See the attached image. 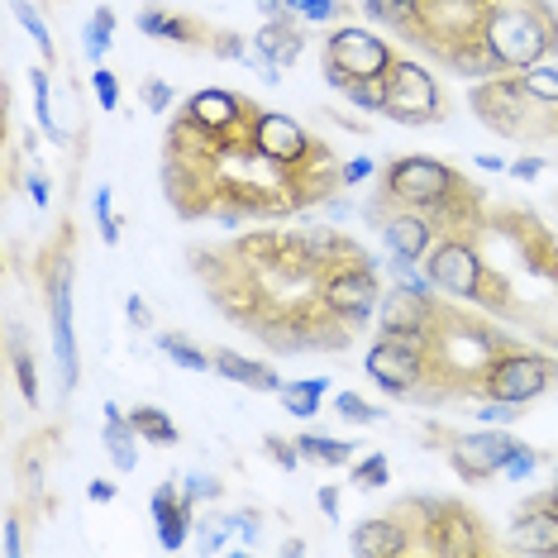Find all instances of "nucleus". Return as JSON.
Masks as SVG:
<instances>
[{
    "mask_svg": "<svg viewBox=\"0 0 558 558\" xmlns=\"http://www.w3.org/2000/svg\"><path fill=\"white\" fill-rule=\"evenodd\" d=\"M110 34H116V10H110V5H96L92 24L82 29V48H86V58H92V68H100V62H106Z\"/></svg>",
    "mask_w": 558,
    "mask_h": 558,
    "instance_id": "nucleus-24",
    "label": "nucleus"
},
{
    "mask_svg": "<svg viewBox=\"0 0 558 558\" xmlns=\"http://www.w3.org/2000/svg\"><path fill=\"white\" fill-rule=\"evenodd\" d=\"M383 244L391 258H425L435 248V215L429 210H415V206H391L383 210Z\"/></svg>",
    "mask_w": 558,
    "mask_h": 558,
    "instance_id": "nucleus-12",
    "label": "nucleus"
},
{
    "mask_svg": "<svg viewBox=\"0 0 558 558\" xmlns=\"http://www.w3.org/2000/svg\"><path fill=\"white\" fill-rule=\"evenodd\" d=\"M473 415H477L482 425H497V429H501V425H515V421H520L515 401H497V397H482V405H477Z\"/></svg>",
    "mask_w": 558,
    "mask_h": 558,
    "instance_id": "nucleus-34",
    "label": "nucleus"
},
{
    "mask_svg": "<svg viewBox=\"0 0 558 558\" xmlns=\"http://www.w3.org/2000/svg\"><path fill=\"white\" fill-rule=\"evenodd\" d=\"M363 367L383 391L405 397V391H415L429 377V353H425V344H405V339H377V344L367 349Z\"/></svg>",
    "mask_w": 558,
    "mask_h": 558,
    "instance_id": "nucleus-8",
    "label": "nucleus"
},
{
    "mask_svg": "<svg viewBox=\"0 0 558 558\" xmlns=\"http://www.w3.org/2000/svg\"><path fill=\"white\" fill-rule=\"evenodd\" d=\"M138 96H144V106L154 110V116H162V110L172 106V96H177V92H172V86L162 82V77H148V82H144V92H138Z\"/></svg>",
    "mask_w": 558,
    "mask_h": 558,
    "instance_id": "nucleus-40",
    "label": "nucleus"
},
{
    "mask_svg": "<svg viewBox=\"0 0 558 558\" xmlns=\"http://www.w3.org/2000/svg\"><path fill=\"white\" fill-rule=\"evenodd\" d=\"M520 86L539 106H558V68H525L520 72Z\"/></svg>",
    "mask_w": 558,
    "mask_h": 558,
    "instance_id": "nucleus-30",
    "label": "nucleus"
},
{
    "mask_svg": "<svg viewBox=\"0 0 558 558\" xmlns=\"http://www.w3.org/2000/svg\"><path fill=\"white\" fill-rule=\"evenodd\" d=\"M363 10L373 15L377 24H391V29L411 34L425 15V0H363Z\"/></svg>",
    "mask_w": 558,
    "mask_h": 558,
    "instance_id": "nucleus-23",
    "label": "nucleus"
},
{
    "mask_svg": "<svg viewBox=\"0 0 558 558\" xmlns=\"http://www.w3.org/2000/svg\"><path fill=\"white\" fill-rule=\"evenodd\" d=\"M268 459L277 463V468H287V473H296L301 463V449H296V439H282V435H268Z\"/></svg>",
    "mask_w": 558,
    "mask_h": 558,
    "instance_id": "nucleus-36",
    "label": "nucleus"
},
{
    "mask_svg": "<svg viewBox=\"0 0 558 558\" xmlns=\"http://www.w3.org/2000/svg\"><path fill=\"white\" fill-rule=\"evenodd\" d=\"M138 29H144L148 39H168V44H186V48L206 44V39H201V24L196 20L168 15L162 5H144V10H138Z\"/></svg>",
    "mask_w": 558,
    "mask_h": 558,
    "instance_id": "nucleus-20",
    "label": "nucleus"
},
{
    "mask_svg": "<svg viewBox=\"0 0 558 558\" xmlns=\"http://www.w3.org/2000/svg\"><path fill=\"white\" fill-rule=\"evenodd\" d=\"M215 373L230 377V383H239V387H248V391H282V377H277L272 367L253 363V359H244V353H234V349L215 353Z\"/></svg>",
    "mask_w": 558,
    "mask_h": 558,
    "instance_id": "nucleus-19",
    "label": "nucleus"
},
{
    "mask_svg": "<svg viewBox=\"0 0 558 558\" xmlns=\"http://www.w3.org/2000/svg\"><path fill=\"white\" fill-rule=\"evenodd\" d=\"M329 391L325 377H311V383H282V411L296 415V421H311V415H320V397Z\"/></svg>",
    "mask_w": 558,
    "mask_h": 558,
    "instance_id": "nucleus-22",
    "label": "nucleus"
},
{
    "mask_svg": "<svg viewBox=\"0 0 558 558\" xmlns=\"http://www.w3.org/2000/svg\"><path fill=\"white\" fill-rule=\"evenodd\" d=\"M387 477H391V468H387V459H383V453H367V459H363V463H359V468H353V473H349V482H353V487H359V492L387 487Z\"/></svg>",
    "mask_w": 558,
    "mask_h": 558,
    "instance_id": "nucleus-32",
    "label": "nucleus"
},
{
    "mask_svg": "<svg viewBox=\"0 0 558 558\" xmlns=\"http://www.w3.org/2000/svg\"><path fill=\"white\" fill-rule=\"evenodd\" d=\"M325 82L335 86V92L344 96L349 106L377 110V116H383V100H387V86H383V82H359V77H325Z\"/></svg>",
    "mask_w": 558,
    "mask_h": 558,
    "instance_id": "nucleus-25",
    "label": "nucleus"
},
{
    "mask_svg": "<svg viewBox=\"0 0 558 558\" xmlns=\"http://www.w3.org/2000/svg\"><path fill=\"white\" fill-rule=\"evenodd\" d=\"M515 549L558 554V506L554 501H544L539 511H530V515L515 520Z\"/></svg>",
    "mask_w": 558,
    "mask_h": 558,
    "instance_id": "nucleus-17",
    "label": "nucleus"
},
{
    "mask_svg": "<svg viewBox=\"0 0 558 558\" xmlns=\"http://www.w3.org/2000/svg\"><path fill=\"white\" fill-rule=\"evenodd\" d=\"M349 549L359 558H391V554H405V530L397 520L377 515V520H363V525H353V539Z\"/></svg>",
    "mask_w": 558,
    "mask_h": 558,
    "instance_id": "nucleus-16",
    "label": "nucleus"
},
{
    "mask_svg": "<svg viewBox=\"0 0 558 558\" xmlns=\"http://www.w3.org/2000/svg\"><path fill=\"white\" fill-rule=\"evenodd\" d=\"M511 172L520 177V182H530V177L544 172V162H539V158H520V162H511Z\"/></svg>",
    "mask_w": 558,
    "mask_h": 558,
    "instance_id": "nucleus-49",
    "label": "nucleus"
},
{
    "mask_svg": "<svg viewBox=\"0 0 558 558\" xmlns=\"http://www.w3.org/2000/svg\"><path fill=\"white\" fill-rule=\"evenodd\" d=\"M296 449L306 463H325V468H344L353 459V449L359 444L349 439H335V435H296Z\"/></svg>",
    "mask_w": 558,
    "mask_h": 558,
    "instance_id": "nucleus-21",
    "label": "nucleus"
},
{
    "mask_svg": "<svg viewBox=\"0 0 558 558\" xmlns=\"http://www.w3.org/2000/svg\"><path fill=\"white\" fill-rule=\"evenodd\" d=\"M463 177L453 168H444L435 158H401L387 168V206H415V210H439L444 201L459 196Z\"/></svg>",
    "mask_w": 558,
    "mask_h": 558,
    "instance_id": "nucleus-3",
    "label": "nucleus"
},
{
    "mask_svg": "<svg viewBox=\"0 0 558 558\" xmlns=\"http://www.w3.org/2000/svg\"><path fill=\"white\" fill-rule=\"evenodd\" d=\"M130 421L138 429V439H148V444H177V425L168 421V411H158V405H134Z\"/></svg>",
    "mask_w": 558,
    "mask_h": 558,
    "instance_id": "nucleus-26",
    "label": "nucleus"
},
{
    "mask_svg": "<svg viewBox=\"0 0 558 558\" xmlns=\"http://www.w3.org/2000/svg\"><path fill=\"white\" fill-rule=\"evenodd\" d=\"M182 497H192V501H220L225 497V482L210 477V473H186Z\"/></svg>",
    "mask_w": 558,
    "mask_h": 558,
    "instance_id": "nucleus-35",
    "label": "nucleus"
},
{
    "mask_svg": "<svg viewBox=\"0 0 558 558\" xmlns=\"http://www.w3.org/2000/svg\"><path fill=\"white\" fill-rule=\"evenodd\" d=\"M535 468H539V453H530V449H525V444H520V449L511 453V463H506V468H501V473L520 482V477H530V473H535Z\"/></svg>",
    "mask_w": 558,
    "mask_h": 558,
    "instance_id": "nucleus-42",
    "label": "nucleus"
},
{
    "mask_svg": "<svg viewBox=\"0 0 558 558\" xmlns=\"http://www.w3.org/2000/svg\"><path fill=\"white\" fill-rule=\"evenodd\" d=\"M391 48L387 39H377L373 29L359 24H339L325 39V77H359V82H387L391 72Z\"/></svg>",
    "mask_w": 558,
    "mask_h": 558,
    "instance_id": "nucleus-4",
    "label": "nucleus"
},
{
    "mask_svg": "<svg viewBox=\"0 0 558 558\" xmlns=\"http://www.w3.org/2000/svg\"><path fill=\"white\" fill-rule=\"evenodd\" d=\"M320 306L344 325H363L367 315L383 306V282H377V263H367L363 253H349L335 268H325L320 282Z\"/></svg>",
    "mask_w": 558,
    "mask_h": 558,
    "instance_id": "nucleus-2",
    "label": "nucleus"
},
{
    "mask_svg": "<svg viewBox=\"0 0 558 558\" xmlns=\"http://www.w3.org/2000/svg\"><path fill=\"white\" fill-rule=\"evenodd\" d=\"M520 449V439L501 435L497 425L477 429V435H453L449 439V463L463 482H487L492 473H501L511 463V453Z\"/></svg>",
    "mask_w": 558,
    "mask_h": 558,
    "instance_id": "nucleus-10",
    "label": "nucleus"
},
{
    "mask_svg": "<svg viewBox=\"0 0 558 558\" xmlns=\"http://www.w3.org/2000/svg\"><path fill=\"white\" fill-rule=\"evenodd\" d=\"M554 383V367L535 359V353H506V359H497L487 367V377H482V397H497V401H535L544 397Z\"/></svg>",
    "mask_w": 558,
    "mask_h": 558,
    "instance_id": "nucleus-9",
    "label": "nucleus"
},
{
    "mask_svg": "<svg viewBox=\"0 0 558 558\" xmlns=\"http://www.w3.org/2000/svg\"><path fill=\"white\" fill-rule=\"evenodd\" d=\"M253 5L263 10V20H277V15H287V0H253Z\"/></svg>",
    "mask_w": 558,
    "mask_h": 558,
    "instance_id": "nucleus-50",
    "label": "nucleus"
},
{
    "mask_svg": "<svg viewBox=\"0 0 558 558\" xmlns=\"http://www.w3.org/2000/svg\"><path fill=\"white\" fill-rule=\"evenodd\" d=\"M10 10H15V20L24 24V34H29L34 44H39V53H44V62H58V48H53V34H48V24H44V15L29 5V0H10Z\"/></svg>",
    "mask_w": 558,
    "mask_h": 558,
    "instance_id": "nucleus-27",
    "label": "nucleus"
},
{
    "mask_svg": "<svg viewBox=\"0 0 558 558\" xmlns=\"http://www.w3.org/2000/svg\"><path fill=\"white\" fill-rule=\"evenodd\" d=\"M186 120L201 124V130H210V134H230L234 124L253 120V110H248L244 96L220 92V86H206V92H196L192 100H186Z\"/></svg>",
    "mask_w": 558,
    "mask_h": 558,
    "instance_id": "nucleus-13",
    "label": "nucleus"
},
{
    "mask_svg": "<svg viewBox=\"0 0 558 558\" xmlns=\"http://www.w3.org/2000/svg\"><path fill=\"white\" fill-rule=\"evenodd\" d=\"M306 48V29H301L296 15H277V20H263V29L253 34V58L272 62V68H291Z\"/></svg>",
    "mask_w": 558,
    "mask_h": 558,
    "instance_id": "nucleus-14",
    "label": "nucleus"
},
{
    "mask_svg": "<svg viewBox=\"0 0 558 558\" xmlns=\"http://www.w3.org/2000/svg\"><path fill=\"white\" fill-rule=\"evenodd\" d=\"M549 501H554V506H558V487H554V492H549Z\"/></svg>",
    "mask_w": 558,
    "mask_h": 558,
    "instance_id": "nucleus-53",
    "label": "nucleus"
},
{
    "mask_svg": "<svg viewBox=\"0 0 558 558\" xmlns=\"http://www.w3.org/2000/svg\"><path fill=\"white\" fill-rule=\"evenodd\" d=\"M158 349L168 353L177 367H192V373H206V367H215V353H201L196 344H186L182 335H158Z\"/></svg>",
    "mask_w": 558,
    "mask_h": 558,
    "instance_id": "nucleus-28",
    "label": "nucleus"
},
{
    "mask_svg": "<svg viewBox=\"0 0 558 558\" xmlns=\"http://www.w3.org/2000/svg\"><path fill=\"white\" fill-rule=\"evenodd\" d=\"M477 168H482V172H501L506 162H501V158H492V154H482V158H477Z\"/></svg>",
    "mask_w": 558,
    "mask_h": 558,
    "instance_id": "nucleus-51",
    "label": "nucleus"
},
{
    "mask_svg": "<svg viewBox=\"0 0 558 558\" xmlns=\"http://www.w3.org/2000/svg\"><path fill=\"white\" fill-rule=\"evenodd\" d=\"M482 48L501 72H525L554 48V15L539 0H492L482 15Z\"/></svg>",
    "mask_w": 558,
    "mask_h": 558,
    "instance_id": "nucleus-1",
    "label": "nucleus"
},
{
    "mask_svg": "<svg viewBox=\"0 0 558 558\" xmlns=\"http://www.w3.org/2000/svg\"><path fill=\"white\" fill-rule=\"evenodd\" d=\"M92 86H96V96H100V106H106V110L120 106V82L110 77L106 68H92Z\"/></svg>",
    "mask_w": 558,
    "mask_h": 558,
    "instance_id": "nucleus-41",
    "label": "nucleus"
},
{
    "mask_svg": "<svg viewBox=\"0 0 558 558\" xmlns=\"http://www.w3.org/2000/svg\"><path fill=\"white\" fill-rule=\"evenodd\" d=\"M106 453L116 463V473H134L138 468V429L120 405H106Z\"/></svg>",
    "mask_w": 558,
    "mask_h": 558,
    "instance_id": "nucleus-18",
    "label": "nucleus"
},
{
    "mask_svg": "<svg viewBox=\"0 0 558 558\" xmlns=\"http://www.w3.org/2000/svg\"><path fill=\"white\" fill-rule=\"evenodd\" d=\"M0 554H5V558L20 554V520H15V515L5 520V539H0Z\"/></svg>",
    "mask_w": 558,
    "mask_h": 558,
    "instance_id": "nucleus-47",
    "label": "nucleus"
},
{
    "mask_svg": "<svg viewBox=\"0 0 558 558\" xmlns=\"http://www.w3.org/2000/svg\"><path fill=\"white\" fill-rule=\"evenodd\" d=\"M10 353H15V373H20V391H24V401L39 405V377H34V363L20 353V339L10 344Z\"/></svg>",
    "mask_w": 558,
    "mask_h": 558,
    "instance_id": "nucleus-38",
    "label": "nucleus"
},
{
    "mask_svg": "<svg viewBox=\"0 0 558 558\" xmlns=\"http://www.w3.org/2000/svg\"><path fill=\"white\" fill-rule=\"evenodd\" d=\"M234 535H239V530H234V515H210V520H201V525H196L201 554H225Z\"/></svg>",
    "mask_w": 558,
    "mask_h": 558,
    "instance_id": "nucleus-29",
    "label": "nucleus"
},
{
    "mask_svg": "<svg viewBox=\"0 0 558 558\" xmlns=\"http://www.w3.org/2000/svg\"><path fill=\"white\" fill-rule=\"evenodd\" d=\"M248 138H253V148H258L263 158L282 162V168H296V162H306L311 154H320V148H315V138L301 130L291 116H277V110H253Z\"/></svg>",
    "mask_w": 558,
    "mask_h": 558,
    "instance_id": "nucleus-11",
    "label": "nucleus"
},
{
    "mask_svg": "<svg viewBox=\"0 0 558 558\" xmlns=\"http://www.w3.org/2000/svg\"><path fill=\"white\" fill-rule=\"evenodd\" d=\"M48 320H53V359L62 373V391L82 383V359H77V335H72V258L53 253L48 263Z\"/></svg>",
    "mask_w": 558,
    "mask_h": 558,
    "instance_id": "nucleus-7",
    "label": "nucleus"
},
{
    "mask_svg": "<svg viewBox=\"0 0 558 558\" xmlns=\"http://www.w3.org/2000/svg\"><path fill=\"white\" fill-rule=\"evenodd\" d=\"M387 100H383V116L397 120V124H435L444 120L439 110V86L429 77V68L411 58H397L387 72Z\"/></svg>",
    "mask_w": 558,
    "mask_h": 558,
    "instance_id": "nucleus-5",
    "label": "nucleus"
},
{
    "mask_svg": "<svg viewBox=\"0 0 558 558\" xmlns=\"http://www.w3.org/2000/svg\"><path fill=\"white\" fill-rule=\"evenodd\" d=\"M192 511H196V501L182 497L172 477L154 492V520H158L162 549H182V544H186V535H192Z\"/></svg>",
    "mask_w": 558,
    "mask_h": 558,
    "instance_id": "nucleus-15",
    "label": "nucleus"
},
{
    "mask_svg": "<svg viewBox=\"0 0 558 558\" xmlns=\"http://www.w3.org/2000/svg\"><path fill=\"white\" fill-rule=\"evenodd\" d=\"M549 272H554V282H558V263H554V268H549Z\"/></svg>",
    "mask_w": 558,
    "mask_h": 558,
    "instance_id": "nucleus-54",
    "label": "nucleus"
},
{
    "mask_svg": "<svg viewBox=\"0 0 558 558\" xmlns=\"http://www.w3.org/2000/svg\"><path fill=\"white\" fill-rule=\"evenodd\" d=\"M124 315H130V325H134V329H148V320H154V315H148V306H144L138 296L124 301Z\"/></svg>",
    "mask_w": 558,
    "mask_h": 558,
    "instance_id": "nucleus-46",
    "label": "nucleus"
},
{
    "mask_svg": "<svg viewBox=\"0 0 558 558\" xmlns=\"http://www.w3.org/2000/svg\"><path fill=\"white\" fill-rule=\"evenodd\" d=\"M116 482H110V477H92V482H86V497H92V501H116Z\"/></svg>",
    "mask_w": 558,
    "mask_h": 558,
    "instance_id": "nucleus-45",
    "label": "nucleus"
},
{
    "mask_svg": "<svg viewBox=\"0 0 558 558\" xmlns=\"http://www.w3.org/2000/svg\"><path fill=\"white\" fill-rule=\"evenodd\" d=\"M234 530H239V544H244V549H258L263 544V515L258 511H239Z\"/></svg>",
    "mask_w": 558,
    "mask_h": 558,
    "instance_id": "nucleus-39",
    "label": "nucleus"
},
{
    "mask_svg": "<svg viewBox=\"0 0 558 558\" xmlns=\"http://www.w3.org/2000/svg\"><path fill=\"white\" fill-rule=\"evenodd\" d=\"M287 15H296L301 24H325L339 15V0H287Z\"/></svg>",
    "mask_w": 558,
    "mask_h": 558,
    "instance_id": "nucleus-33",
    "label": "nucleus"
},
{
    "mask_svg": "<svg viewBox=\"0 0 558 558\" xmlns=\"http://www.w3.org/2000/svg\"><path fill=\"white\" fill-rule=\"evenodd\" d=\"M335 411H339V421H349V425H373V421H383V411H377L373 401H363L359 391H339V397H335Z\"/></svg>",
    "mask_w": 558,
    "mask_h": 558,
    "instance_id": "nucleus-31",
    "label": "nucleus"
},
{
    "mask_svg": "<svg viewBox=\"0 0 558 558\" xmlns=\"http://www.w3.org/2000/svg\"><path fill=\"white\" fill-rule=\"evenodd\" d=\"M315 501H320V511L329 520H339V487H320V492H315Z\"/></svg>",
    "mask_w": 558,
    "mask_h": 558,
    "instance_id": "nucleus-48",
    "label": "nucleus"
},
{
    "mask_svg": "<svg viewBox=\"0 0 558 558\" xmlns=\"http://www.w3.org/2000/svg\"><path fill=\"white\" fill-rule=\"evenodd\" d=\"M96 220H100V239L116 248L120 244V220L110 215V186H100V192H96Z\"/></svg>",
    "mask_w": 558,
    "mask_h": 558,
    "instance_id": "nucleus-37",
    "label": "nucleus"
},
{
    "mask_svg": "<svg viewBox=\"0 0 558 558\" xmlns=\"http://www.w3.org/2000/svg\"><path fill=\"white\" fill-rule=\"evenodd\" d=\"M363 177H373V162H367V158H353V162H344V168H339V186H359Z\"/></svg>",
    "mask_w": 558,
    "mask_h": 558,
    "instance_id": "nucleus-43",
    "label": "nucleus"
},
{
    "mask_svg": "<svg viewBox=\"0 0 558 558\" xmlns=\"http://www.w3.org/2000/svg\"><path fill=\"white\" fill-rule=\"evenodd\" d=\"M282 554H287V558H296V554H306V539H287V544H282Z\"/></svg>",
    "mask_w": 558,
    "mask_h": 558,
    "instance_id": "nucleus-52",
    "label": "nucleus"
},
{
    "mask_svg": "<svg viewBox=\"0 0 558 558\" xmlns=\"http://www.w3.org/2000/svg\"><path fill=\"white\" fill-rule=\"evenodd\" d=\"M425 272L439 296H453V301H482V287H487L482 253L468 244L463 234L435 239V248H429V258H425Z\"/></svg>",
    "mask_w": 558,
    "mask_h": 558,
    "instance_id": "nucleus-6",
    "label": "nucleus"
},
{
    "mask_svg": "<svg viewBox=\"0 0 558 558\" xmlns=\"http://www.w3.org/2000/svg\"><path fill=\"white\" fill-rule=\"evenodd\" d=\"M24 192H29V196H34V206L44 210V206H48V177L34 168V172H29V182H24Z\"/></svg>",
    "mask_w": 558,
    "mask_h": 558,
    "instance_id": "nucleus-44",
    "label": "nucleus"
}]
</instances>
